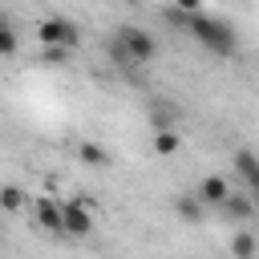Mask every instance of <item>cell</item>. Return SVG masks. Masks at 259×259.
Segmentation results:
<instances>
[{
    "instance_id": "cell-9",
    "label": "cell",
    "mask_w": 259,
    "mask_h": 259,
    "mask_svg": "<svg viewBox=\"0 0 259 259\" xmlns=\"http://www.w3.org/2000/svg\"><path fill=\"white\" fill-rule=\"evenodd\" d=\"M231 162H235V174H239L247 186L259 178V154H255V150H235V154H231Z\"/></svg>"
},
{
    "instance_id": "cell-11",
    "label": "cell",
    "mask_w": 259,
    "mask_h": 259,
    "mask_svg": "<svg viewBox=\"0 0 259 259\" xmlns=\"http://www.w3.org/2000/svg\"><path fill=\"white\" fill-rule=\"evenodd\" d=\"M77 158H81L85 166H93V170L109 166V150H105V146H93V142H81V146H77Z\"/></svg>"
},
{
    "instance_id": "cell-10",
    "label": "cell",
    "mask_w": 259,
    "mask_h": 259,
    "mask_svg": "<svg viewBox=\"0 0 259 259\" xmlns=\"http://www.w3.org/2000/svg\"><path fill=\"white\" fill-rule=\"evenodd\" d=\"M227 247H231L235 259H251V255H259V235L255 231H235Z\"/></svg>"
},
{
    "instance_id": "cell-2",
    "label": "cell",
    "mask_w": 259,
    "mask_h": 259,
    "mask_svg": "<svg viewBox=\"0 0 259 259\" xmlns=\"http://www.w3.org/2000/svg\"><path fill=\"white\" fill-rule=\"evenodd\" d=\"M109 57H113L117 69H142L158 57V40L138 24H121L109 40Z\"/></svg>"
},
{
    "instance_id": "cell-6",
    "label": "cell",
    "mask_w": 259,
    "mask_h": 259,
    "mask_svg": "<svg viewBox=\"0 0 259 259\" xmlns=\"http://www.w3.org/2000/svg\"><path fill=\"white\" fill-rule=\"evenodd\" d=\"M32 223L40 231H57L61 235V202L57 198H32Z\"/></svg>"
},
{
    "instance_id": "cell-4",
    "label": "cell",
    "mask_w": 259,
    "mask_h": 259,
    "mask_svg": "<svg viewBox=\"0 0 259 259\" xmlns=\"http://www.w3.org/2000/svg\"><path fill=\"white\" fill-rule=\"evenodd\" d=\"M93 231V214H89V198H69L61 202V235L85 239Z\"/></svg>"
},
{
    "instance_id": "cell-12",
    "label": "cell",
    "mask_w": 259,
    "mask_h": 259,
    "mask_svg": "<svg viewBox=\"0 0 259 259\" xmlns=\"http://www.w3.org/2000/svg\"><path fill=\"white\" fill-rule=\"evenodd\" d=\"M16 49H20V36H16V24L0 12V57H16Z\"/></svg>"
},
{
    "instance_id": "cell-13",
    "label": "cell",
    "mask_w": 259,
    "mask_h": 259,
    "mask_svg": "<svg viewBox=\"0 0 259 259\" xmlns=\"http://www.w3.org/2000/svg\"><path fill=\"white\" fill-rule=\"evenodd\" d=\"M24 202H28V194H24L16 182H4V186H0V210H20Z\"/></svg>"
},
{
    "instance_id": "cell-16",
    "label": "cell",
    "mask_w": 259,
    "mask_h": 259,
    "mask_svg": "<svg viewBox=\"0 0 259 259\" xmlns=\"http://www.w3.org/2000/svg\"><path fill=\"white\" fill-rule=\"evenodd\" d=\"M251 198H255V202H259V178H255V182H251Z\"/></svg>"
},
{
    "instance_id": "cell-8",
    "label": "cell",
    "mask_w": 259,
    "mask_h": 259,
    "mask_svg": "<svg viewBox=\"0 0 259 259\" xmlns=\"http://www.w3.org/2000/svg\"><path fill=\"white\" fill-rule=\"evenodd\" d=\"M227 190H231V186H227V178H223V174H206V178H198V186H194V194H198L210 210L227 198Z\"/></svg>"
},
{
    "instance_id": "cell-17",
    "label": "cell",
    "mask_w": 259,
    "mask_h": 259,
    "mask_svg": "<svg viewBox=\"0 0 259 259\" xmlns=\"http://www.w3.org/2000/svg\"><path fill=\"white\" fill-rule=\"evenodd\" d=\"M0 231H4V227H0Z\"/></svg>"
},
{
    "instance_id": "cell-3",
    "label": "cell",
    "mask_w": 259,
    "mask_h": 259,
    "mask_svg": "<svg viewBox=\"0 0 259 259\" xmlns=\"http://www.w3.org/2000/svg\"><path fill=\"white\" fill-rule=\"evenodd\" d=\"M36 40L40 45H61V49H77L81 45V28L69 16H45L36 24Z\"/></svg>"
},
{
    "instance_id": "cell-7",
    "label": "cell",
    "mask_w": 259,
    "mask_h": 259,
    "mask_svg": "<svg viewBox=\"0 0 259 259\" xmlns=\"http://www.w3.org/2000/svg\"><path fill=\"white\" fill-rule=\"evenodd\" d=\"M206 210H210V206H206V202H202V198H198L194 190H190V194H178V198H174V214H178L182 223H190V227H198V223L206 219Z\"/></svg>"
},
{
    "instance_id": "cell-14",
    "label": "cell",
    "mask_w": 259,
    "mask_h": 259,
    "mask_svg": "<svg viewBox=\"0 0 259 259\" xmlns=\"http://www.w3.org/2000/svg\"><path fill=\"white\" fill-rule=\"evenodd\" d=\"M178 146H182V138H178L174 130H166V125H162V130L154 134V154H174Z\"/></svg>"
},
{
    "instance_id": "cell-5",
    "label": "cell",
    "mask_w": 259,
    "mask_h": 259,
    "mask_svg": "<svg viewBox=\"0 0 259 259\" xmlns=\"http://www.w3.org/2000/svg\"><path fill=\"white\" fill-rule=\"evenodd\" d=\"M227 223H251L255 219V210H259V202L251 198V194H235V190H227V198L214 206Z\"/></svg>"
},
{
    "instance_id": "cell-1",
    "label": "cell",
    "mask_w": 259,
    "mask_h": 259,
    "mask_svg": "<svg viewBox=\"0 0 259 259\" xmlns=\"http://www.w3.org/2000/svg\"><path fill=\"white\" fill-rule=\"evenodd\" d=\"M170 20L174 24H182L202 49H210L214 57H235L239 53V36H235V28L227 24V20H219V16H206V12H170Z\"/></svg>"
},
{
    "instance_id": "cell-15",
    "label": "cell",
    "mask_w": 259,
    "mask_h": 259,
    "mask_svg": "<svg viewBox=\"0 0 259 259\" xmlns=\"http://www.w3.org/2000/svg\"><path fill=\"white\" fill-rule=\"evenodd\" d=\"M174 8H178V12H198L202 0H174Z\"/></svg>"
}]
</instances>
